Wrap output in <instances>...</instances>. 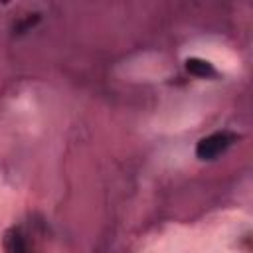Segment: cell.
Here are the masks:
<instances>
[{
  "label": "cell",
  "instance_id": "cell-3",
  "mask_svg": "<svg viewBox=\"0 0 253 253\" xmlns=\"http://www.w3.org/2000/svg\"><path fill=\"white\" fill-rule=\"evenodd\" d=\"M186 71L196 75V77H204V79L215 75V67L202 57H188L186 59Z\"/></svg>",
  "mask_w": 253,
  "mask_h": 253
},
{
  "label": "cell",
  "instance_id": "cell-1",
  "mask_svg": "<svg viewBox=\"0 0 253 253\" xmlns=\"http://www.w3.org/2000/svg\"><path fill=\"white\" fill-rule=\"evenodd\" d=\"M235 140V134L233 132H227V130H221V132H211L204 138L198 140L196 144V156L200 160H213L217 158L219 154H223L231 142Z\"/></svg>",
  "mask_w": 253,
  "mask_h": 253
},
{
  "label": "cell",
  "instance_id": "cell-2",
  "mask_svg": "<svg viewBox=\"0 0 253 253\" xmlns=\"http://www.w3.org/2000/svg\"><path fill=\"white\" fill-rule=\"evenodd\" d=\"M2 247L4 253H30L26 235L20 227H8L2 235Z\"/></svg>",
  "mask_w": 253,
  "mask_h": 253
}]
</instances>
